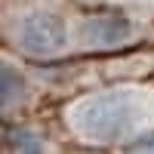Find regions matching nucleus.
Segmentation results:
<instances>
[{
    "instance_id": "3",
    "label": "nucleus",
    "mask_w": 154,
    "mask_h": 154,
    "mask_svg": "<svg viewBox=\"0 0 154 154\" xmlns=\"http://www.w3.org/2000/svg\"><path fill=\"white\" fill-rule=\"evenodd\" d=\"M148 37L142 19L114 9H93L74 16V49L80 53H117Z\"/></svg>"
},
{
    "instance_id": "6",
    "label": "nucleus",
    "mask_w": 154,
    "mask_h": 154,
    "mask_svg": "<svg viewBox=\"0 0 154 154\" xmlns=\"http://www.w3.org/2000/svg\"><path fill=\"white\" fill-rule=\"evenodd\" d=\"M9 145H12V154H49L43 139L34 130H12L9 133Z\"/></svg>"
},
{
    "instance_id": "7",
    "label": "nucleus",
    "mask_w": 154,
    "mask_h": 154,
    "mask_svg": "<svg viewBox=\"0 0 154 154\" xmlns=\"http://www.w3.org/2000/svg\"><path fill=\"white\" fill-rule=\"evenodd\" d=\"M117 154H154V133H145L133 142H126L123 148H117Z\"/></svg>"
},
{
    "instance_id": "4",
    "label": "nucleus",
    "mask_w": 154,
    "mask_h": 154,
    "mask_svg": "<svg viewBox=\"0 0 154 154\" xmlns=\"http://www.w3.org/2000/svg\"><path fill=\"white\" fill-rule=\"evenodd\" d=\"M28 93H31V80L16 62L3 59L0 65V96H3V114H12L19 111L25 102H28Z\"/></svg>"
},
{
    "instance_id": "1",
    "label": "nucleus",
    "mask_w": 154,
    "mask_h": 154,
    "mask_svg": "<svg viewBox=\"0 0 154 154\" xmlns=\"http://www.w3.org/2000/svg\"><path fill=\"white\" fill-rule=\"evenodd\" d=\"M65 126L77 142L93 148H123L154 133V80L114 83L77 96L65 108Z\"/></svg>"
},
{
    "instance_id": "2",
    "label": "nucleus",
    "mask_w": 154,
    "mask_h": 154,
    "mask_svg": "<svg viewBox=\"0 0 154 154\" xmlns=\"http://www.w3.org/2000/svg\"><path fill=\"white\" fill-rule=\"evenodd\" d=\"M3 31L9 46L34 62H56L74 49V19L65 16V9L40 0L12 9L3 22Z\"/></svg>"
},
{
    "instance_id": "5",
    "label": "nucleus",
    "mask_w": 154,
    "mask_h": 154,
    "mask_svg": "<svg viewBox=\"0 0 154 154\" xmlns=\"http://www.w3.org/2000/svg\"><path fill=\"white\" fill-rule=\"evenodd\" d=\"M80 3L99 6V9H114V12H126V16H136V12H154V0H80Z\"/></svg>"
}]
</instances>
